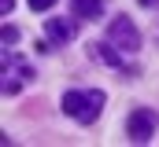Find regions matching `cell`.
<instances>
[{"instance_id": "6da1fadb", "label": "cell", "mask_w": 159, "mask_h": 147, "mask_svg": "<svg viewBox=\"0 0 159 147\" xmlns=\"http://www.w3.org/2000/svg\"><path fill=\"white\" fill-rule=\"evenodd\" d=\"M63 110H67V118H74L81 125H93L96 118H100V110H104V92L100 88H70L67 96H63Z\"/></svg>"}, {"instance_id": "7a4b0ae2", "label": "cell", "mask_w": 159, "mask_h": 147, "mask_svg": "<svg viewBox=\"0 0 159 147\" xmlns=\"http://www.w3.org/2000/svg\"><path fill=\"white\" fill-rule=\"evenodd\" d=\"M30 81H34V66L11 52H4V96H19Z\"/></svg>"}, {"instance_id": "3957f363", "label": "cell", "mask_w": 159, "mask_h": 147, "mask_svg": "<svg viewBox=\"0 0 159 147\" xmlns=\"http://www.w3.org/2000/svg\"><path fill=\"white\" fill-rule=\"evenodd\" d=\"M156 125H159L156 110L137 107L129 118H126V136H129L133 144H148V140H152V132H156Z\"/></svg>"}, {"instance_id": "277c9868", "label": "cell", "mask_w": 159, "mask_h": 147, "mask_svg": "<svg viewBox=\"0 0 159 147\" xmlns=\"http://www.w3.org/2000/svg\"><path fill=\"white\" fill-rule=\"evenodd\" d=\"M111 44L119 48L122 55H133V52L141 48V33H137V26H133L126 15H119V19L111 22Z\"/></svg>"}, {"instance_id": "5b68a950", "label": "cell", "mask_w": 159, "mask_h": 147, "mask_svg": "<svg viewBox=\"0 0 159 147\" xmlns=\"http://www.w3.org/2000/svg\"><path fill=\"white\" fill-rule=\"evenodd\" d=\"M48 40L52 44H63V40H74L78 37V22L70 19V15H63V19H48Z\"/></svg>"}, {"instance_id": "8992f818", "label": "cell", "mask_w": 159, "mask_h": 147, "mask_svg": "<svg viewBox=\"0 0 159 147\" xmlns=\"http://www.w3.org/2000/svg\"><path fill=\"white\" fill-rule=\"evenodd\" d=\"M89 55H93L96 63L111 66V70H126V63H122V52L115 48V44H111V40H107V44H100V40H96V44L89 48Z\"/></svg>"}, {"instance_id": "52a82bcc", "label": "cell", "mask_w": 159, "mask_h": 147, "mask_svg": "<svg viewBox=\"0 0 159 147\" xmlns=\"http://www.w3.org/2000/svg\"><path fill=\"white\" fill-rule=\"evenodd\" d=\"M78 19H100L104 15V0H70Z\"/></svg>"}, {"instance_id": "ba28073f", "label": "cell", "mask_w": 159, "mask_h": 147, "mask_svg": "<svg viewBox=\"0 0 159 147\" xmlns=\"http://www.w3.org/2000/svg\"><path fill=\"white\" fill-rule=\"evenodd\" d=\"M0 37H4V44L11 48V44L19 40V30H15V26H4V30H0Z\"/></svg>"}, {"instance_id": "9c48e42d", "label": "cell", "mask_w": 159, "mask_h": 147, "mask_svg": "<svg viewBox=\"0 0 159 147\" xmlns=\"http://www.w3.org/2000/svg\"><path fill=\"white\" fill-rule=\"evenodd\" d=\"M52 4H56V0H30V7H34V11H44V7H52Z\"/></svg>"}, {"instance_id": "30bf717a", "label": "cell", "mask_w": 159, "mask_h": 147, "mask_svg": "<svg viewBox=\"0 0 159 147\" xmlns=\"http://www.w3.org/2000/svg\"><path fill=\"white\" fill-rule=\"evenodd\" d=\"M11 7H15V0H0V11L4 15H11Z\"/></svg>"}, {"instance_id": "8fae6325", "label": "cell", "mask_w": 159, "mask_h": 147, "mask_svg": "<svg viewBox=\"0 0 159 147\" xmlns=\"http://www.w3.org/2000/svg\"><path fill=\"white\" fill-rule=\"evenodd\" d=\"M141 4H144V7H156V4H159V0H141Z\"/></svg>"}]
</instances>
